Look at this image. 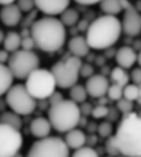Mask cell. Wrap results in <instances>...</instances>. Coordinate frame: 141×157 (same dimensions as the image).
I'll use <instances>...</instances> for the list:
<instances>
[{
    "instance_id": "obj_16",
    "label": "cell",
    "mask_w": 141,
    "mask_h": 157,
    "mask_svg": "<svg viewBox=\"0 0 141 157\" xmlns=\"http://www.w3.org/2000/svg\"><path fill=\"white\" fill-rule=\"evenodd\" d=\"M51 130H52L51 123L48 121L47 117H44V116L35 117L30 124V132L36 139L48 137L51 134Z\"/></svg>"
},
{
    "instance_id": "obj_47",
    "label": "cell",
    "mask_w": 141,
    "mask_h": 157,
    "mask_svg": "<svg viewBox=\"0 0 141 157\" xmlns=\"http://www.w3.org/2000/svg\"><path fill=\"white\" fill-rule=\"evenodd\" d=\"M105 157H113V156H109V155H107V156H105Z\"/></svg>"
},
{
    "instance_id": "obj_12",
    "label": "cell",
    "mask_w": 141,
    "mask_h": 157,
    "mask_svg": "<svg viewBox=\"0 0 141 157\" xmlns=\"http://www.w3.org/2000/svg\"><path fill=\"white\" fill-rule=\"evenodd\" d=\"M110 86L109 79L103 74H93L92 77H89L87 82H86V89L89 97L92 98H103L107 95L108 88Z\"/></svg>"
},
{
    "instance_id": "obj_32",
    "label": "cell",
    "mask_w": 141,
    "mask_h": 157,
    "mask_svg": "<svg viewBox=\"0 0 141 157\" xmlns=\"http://www.w3.org/2000/svg\"><path fill=\"white\" fill-rule=\"evenodd\" d=\"M132 103L134 101H131V100H128L125 98H121L120 100L116 101V108H118V110L123 115H126V114L132 113V108H134V104Z\"/></svg>"
},
{
    "instance_id": "obj_33",
    "label": "cell",
    "mask_w": 141,
    "mask_h": 157,
    "mask_svg": "<svg viewBox=\"0 0 141 157\" xmlns=\"http://www.w3.org/2000/svg\"><path fill=\"white\" fill-rule=\"evenodd\" d=\"M17 6L22 13H29L35 8V0H16Z\"/></svg>"
},
{
    "instance_id": "obj_11",
    "label": "cell",
    "mask_w": 141,
    "mask_h": 157,
    "mask_svg": "<svg viewBox=\"0 0 141 157\" xmlns=\"http://www.w3.org/2000/svg\"><path fill=\"white\" fill-rule=\"evenodd\" d=\"M121 30L126 36L131 37L141 33V14L132 5H129L124 9Z\"/></svg>"
},
{
    "instance_id": "obj_26",
    "label": "cell",
    "mask_w": 141,
    "mask_h": 157,
    "mask_svg": "<svg viewBox=\"0 0 141 157\" xmlns=\"http://www.w3.org/2000/svg\"><path fill=\"white\" fill-rule=\"evenodd\" d=\"M123 98H125L128 100H131V101L139 100L141 98V86L129 83L123 89Z\"/></svg>"
},
{
    "instance_id": "obj_22",
    "label": "cell",
    "mask_w": 141,
    "mask_h": 157,
    "mask_svg": "<svg viewBox=\"0 0 141 157\" xmlns=\"http://www.w3.org/2000/svg\"><path fill=\"white\" fill-rule=\"evenodd\" d=\"M110 81L113 84H118L120 87H125L130 83V74L126 72V69L121 67H115L110 72Z\"/></svg>"
},
{
    "instance_id": "obj_34",
    "label": "cell",
    "mask_w": 141,
    "mask_h": 157,
    "mask_svg": "<svg viewBox=\"0 0 141 157\" xmlns=\"http://www.w3.org/2000/svg\"><path fill=\"white\" fill-rule=\"evenodd\" d=\"M33 47H36V45H35V41H33V38L31 37V35L21 38V50L32 51Z\"/></svg>"
},
{
    "instance_id": "obj_7",
    "label": "cell",
    "mask_w": 141,
    "mask_h": 157,
    "mask_svg": "<svg viewBox=\"0 0 141 157\" xmlns=\"http://www.w3.org/2000/svg\"><path fill=\"white\" fill-rule=\"evenodd\" d=\"M16 79H26L35 71L40 68V58L33 51L17 50L13 52L9 57L6 64Z\"/></svg>"
},
{
    "instance_id": "obj_14",
    "label": "cell",
    "mask_w": 141,
    "mask_h": 157,
    "mask_svg": "<svg viewBox=\"0 0 141 157\" xmlns=\"http://www.w3.org/2000/svg\"><path fill=\"white\" fill-rule=\"evenodd\" d=\"M22 17V11L19 9L16 4H9L4 5L0 10V21L5 26L14 27L16 26Z\"/></svg>"
},
{
    "instance_id": "obj_8",
    "label": "cell",
    "mask_w": 141,
    "mask_h": 157,
    "mask_svg": "<svg viewBox=\"0 0 141 157\" xmlns=\"http://www.w3.org/2000/svg\"><path fill=\"white\" fill-rule=\"evenodd\" d=\"M5 101L10 110L19 115H30L35 111L37 101L26 89L25 84H13L5 94Z\"/></svg>"
},
{
    "instance_id": "obj_6",
    "label": "cell",
    "mask_w": 141,
    "mask_h": 157,
    "mask_svg": "<svg viewBox=\"0 0 141 157\" xmlns=\"http://www.w3.org/2000/svg\"><path fill=\"white\" fill-rule=\"evenodd\" d=\"M25 87L36 100H45L56 90L57 84L51 71L37 68L25 79Z\"/></svg>"
},
{
    "instance_id": "obj_40",
    "label": "cell",
    "mask_w": 141,
    "mask_h": 157,
    "mask_svg": "<svg viewBox=\"0 0 141 157\" xmlns=\"http://www.w3.org/2000/svg\"><path fill=\"white\" fill-rule=\"evenodd\" d=\"M74 2L81 5H94V4H99L101 0H74Z\"/></svg>"
},
{
    "instance_id": "obj_9",
    "label": "cell",
    "mask_w": 141,
    "mask_h": 157,
    "mask_svg": "<svg viewBox=\"0 0 141 157\" xmlns=\"http://www.w3.org/2000/svg\"><path fill=\"white\" fill-rule=\"evenodd\" d=\"M25 157H69V148L63 139L48 136L35 141Z\"/></svg>"
},
{
    "instance_id": "obj_24",
    "label": "cell",
    "mask_w": 141,
    "mask_h": 157,
    "mask_svg": "<svg viewBox=\"0 0 141 157\" xmlns=\"http://www.w3.org/2000/svg\"><path fill=\"white\" fill-rule=\"evenodd\" d=\"M87 98H88V93H87V89L82 84H74L73 87L69 88V99L77 103V104H82L84 101H87Z\"/></svg>"
},
{
    "instance_id": "obj_3",
    "label": "cell",
    "mask_w": 141,
    "mask_h": 157,
    "mask_svg": "<svg viewBox=\"0 0 141 157\" xmlns=\"http://www.w3.org/2000/svg\"><path fill=\"white\" fill-rule=\"evenodd\" d=\"M113 136L120 155L141 157V115L134 111L123 115Z\"/></svg>"
},
{
    "instance_id": "obj_28",
    "label": "cell",
    "mask_w": 141,
    "mask_h": 157,
    "mask_svg": "<svg viewBox=\"0 0 141 157\" xmlns=\"http://www.w3.org/2000/svg\"><path fill=\"white\" fill-rule=\"evenodd\" d=\"M70 157H99V155L90 146H83L78 150H74Z\"/></svg>"
},
{
    "instance_id": "obj_30",
    "label": "cell",
    "mask_w": 141,
    "mask_h": 157,
    "mask_svg": "<svg viewBox=\"0 0 141 157\" xmlns=\"http://www.w3.org/2000/svg\"><path fill=\"white\" fill-rule=\"evenodd\" d=\"M90 115L94 117V119L99 120V119H104V117H108L109 115V108L107 105H97V106H93L92 109V113Z\"/></svg>"
},
{
    "instance_id": "obj_21",
    "label": "cell",
    "mask_w": 141,
    "mask_h": 157,
    "mask_svg": "<svg viewBox=\"0 0 141 157\" xmlns=\"http://www.w3.org/2000/svg\"><path fill=\"white\" fill-rule=\"evenodd\" d=\"M21 35L15 32V31H10L8 33H5V37H4V42H3V46H4V50H6L9 53H13L17 50L21 48Z\"/></svg>"
},
{
    "instance_id": "obj_27",
    "label": "cell",
    "mask_w": 141,
    "mask_h": 157,
    "mask_svg": "<svg viewBox=\"0 0 141 157\" xmlns=\"http://www.w3.org/2000/svg\"><path fill=\"white\" fill-rule=\"evenodd\" d=\"M97 131H98V135L103 139H108L110 136H113V131H114V128H113V124L110 121H103L100 123L98 126H97Z\"/></svg>"
},
{
    "instance_id": "obj_39",
    "label": "cell",
    "mask_w": 141,
    "mask_h": 157,
    "mask_svg": "<svg viewBox=\"0 0 141 157\" xmlns=\"http://www.w3.org/2000/svg\"><path fill=\"white\" fill-rule=\"evenodd\" d=\"M9 57H10V55H9V52L6 50H4V48L0 50V63L6 64L8 61H9Z\"/></svg>"
},
{
    "instance_id": "obj_20",
    "label": "cell",
    "mask_w": 141,
    "mask_h": 157,
    "mask_svg": "<svg viewBox=\"0 0 141 157\" xmlns=\"http://www.w3.org/2000/svg\"><path fill=\"white\" fill-rule=\"evenodd\" d=\"M14 82V75L11 74L9 67L6 64L0 63V97L6 94V92L11 88Z\"/></svg>"
},
{
    "instance_id": "obj_23",
    "label": "cell",
    "mask_w": 141,
    "mask_h": 157,
    "mask_svg": "<svg viewBox=\"0 0 141 157\" xmlns=\"http://www.w3.org/2000/svg\"><path fill=\"white\" fill-rule=\"evenodd\" d=\"M0 123L9 125L11 128H15L17 130H20L22 128V120H21V115L14 113L13 110H8V111H3L0 114Z\"/></svg>"
},
{
    "instance_id": "obj_13",
    "label": "cell",
    "mask_w": 141,
    "mask_h": 157,
    "mask_svg": "<svg viewBox=\"0 0 141 157\" xmlns=\"http://www.w3.org/2000/svg\"><path fill=\"white\" fill-rule=\"evenodd\" d=\"M69 3L70 0H35V8L46 16H56L69 8Z\"/></svg>"
},
{
    "instance_id": "obj_10",
    "label": "cell",
    "mask_w": 141,
    "mask_h": 157,
    "mask_svg": "<svg viewBox=\"0 0 141 157\" xmlns=\"http://www.w3.org/2000/svg\"><path fill=\"white\" fill-rule=\"evenodd\" d=\"M24 137L20 130L0 123V157H11L21 150Z\"/></svg>"
},
{
    "instance_id": "obj_19",
    "label": "cell",
    "mask_w": 141,
    "mask_h": 157,
    "mask_svg": "<svg viewBox=\"0 0 141 157\" xmlns=\"http://www.w3.org/2000/svg\"><path fill=\"white\" fill-rule=\"evenodd\" d=\"M99 4H100V10L104 13V15H113V16L119 15L126 6L130 5L126 0H101Z\"/></svg>"
},
{
    "instance_id": "obj_5",
    "label": "cell",
    "mask_w": 141,
    "mask_h": 157,
    "mask_svg": "<svg viewBox=\"0 0 141 157\" xmlns=\"http://www.w3.org/2000/svg\"><path fill=\"white\" fill-rule=\"evenodd\" d=\"M82 67V59L74 56L66 57L58 62H56L50 69L55 77V81L58 88L69 89L77 84L79 79V72Z\"/></svg>"
},
{
    "instance_id": "obj_29",
    "label": "cell",
    "mask_w": 141,
    "mask_h": 157,
    "mask_svg": "<svg viewBox=\"0 0 141 157\" xmlns=\"http://www.w3.org/2000/svg\"><path fill=\"white\" fill-rule=\"evenodd\" d=\"M123 87L118 86V84H110L109 88H108V92H107V95L110 100L113 101H118L123 98Z\"/></svg>"
},
{
    "instance_id": "obj_18",
    "label": "cell",
    "mask_w": 141,
    "mask_h": 157,
    "mask_svg": "<svg viewBox=\"0 0 141 157\" xmlns=\"http://www.w3.org/2000/svg\"><path fill=\"white\" fill-rule=\"evenodd\" d=\"M64 142L69 150H78L87 145V135L81 129H73L68 132H66Z\"/></svg>"
},
{
    "instance_id": "obj_45",
    "label": "cell",
    "mask_w": 141,
    "mask_h": 157,
    "mask_svg": "<svg viewBox=\"0 0 141 157\" xmlns=\"http://www.w3.org/2000/svg\"><path fill=\"white\" fill-rule=\"evenodd\" d=\"M137 101H139V104H140V106H141V98H140V99H139Z\"/></svg>"
},
{
    "instance_id": "obj_1",
    "label": "cell",
    "mask_w": 141,
    "mask_h": 157,
    "mask_svg": "<svg viewBox=\"0 0 141 157\" xmlns=\"http://www.w3.org/2000/svg\"><path fill=\"white\" fill-rule=\"evenodd\" d=\"M36 47L44 52H57L63 47L67 38L66 26L55 16H44L36 20L30 31Z\"/></svg>"
},
{
    "instance_id": "obj_25",
    "label": "cell",
    "mask_w": 141,
    "mask_h": 157,
    "mask_svg": "<svg viewBox=\"0 0 141 157\" xmlns=\"http://www.w3.org/2000/svg\"><path fill=\"white\" fill-rule=\"evenodd\" d=\"M62 24L67 27L69 26H74L78 21H79V14L76 9H72V8H67L62 14H61V19Z\"/></svg>"
},
{
    "instance_id": "obj_15",
    "label": "cell",
    "mask_w": 141,
    "mask_h": 157,
    "mask_svg": "<svg viewBox=\"0 0 141 157\" xmlns=\"http://www.w3.org/2000/svg\"><path fill=\"white\" fill-rule=\"evenodd\" d=\"M115 61L119 67H121L124 69H130L137 61V53L132 47L123 46L116 51Z\"/></svg>"
},
{
    "instance_id": "obj_2",
    "label": "cell",
    "mask_w": 141,
    "mask_h": 157,
    "mask_svg": "<svg viewBox=\"0 0 141 157\" xmlns=\"http://www.w3.org/2000/svg\"><path fill=\"white\" fill-rule=\"evenodd\" d=\"M121 32V21L116 16L103 15L89 24L86 40L93 50H107L118 42Z\"/></svg>"
},
{
    "instance_id": "obj_46",
    "label": "cell",
    "mask_w": 141,
    "mask_h": 157,
    "mask_svg": "<svg viewBox=\"0 0 141 157\" xmlns=\"http://www.w3.org/2000/svg\"><path fill=\"white\" fill-rule=\"evenodd\" d=\"M118 157H126V156H124V155H119Z\"/></svg>"
},
{
    "instance_id": "obj_37",
    "label": "cell",
    "mask_w": 141,
    "mask_h": 157,
    "mask_svg": "<svg viewBox=\"0 0 141 157\" xmlns=\"http://www.w3.org/2000/svg\"><path fill=\"white\" fill-rule=\"evenodd\" d=\"M63 99V95L59 93V92H53L51 95H50V98H48V103H50V105H52V104H56V103H58V101H61Z\"/></svg>"
},
{
    "instance_id": "obj_4",
    "label": "cell",
    "mask_w": 141,
    "mask_h": 157,
    "mask_svg": "<svg viewBox=\"0 0 141 157\" xmlns=\"http://www.w3.org/2000/svg\"><path fill=\"white\" fill-rule=\"evenodd\" d=\"M47 119L53 130L66 134L81 124L82 113L77 103L70 99H62L61 101L50 105Z\"/></svg>"
},
{
    "instance_id": "obj_36",
    "label": "cell",
    "mask_w": 141,
    "mask_h": 157,
    "mask_svg": "<svg viewBox=\"0 0 141 157\" xmlns=\"http://www.w3.org/2000/svg\"><path fill=\"white\" fill-rule=\"evenodd\" d=\"M130 79L132 81L134 84L141 86V67H137V68L132 69V72L130 74Z\"/></svg>"
},
{
    "instance_id": "obj_35",
    "label": "cell",
    "mask_w": 141,
    "mask_h": 157,
    "mask_svg": "<svg viewBox=\"0 0 141 157\" xmlns=\"http://www.w3.org/2000/svg\"><path fill=\"white\" fill-rule=\"evenodd\" d=\"M79 74H81L82 77H84V78H87V79H88L89 77H92V75L94 74V68H93V66L89 64V63H82Z\"/></svg>"
},
{
    "instance_id": "obj_44",
    "label": "cell",
    "mask_w": 141,
    "mask_h": 157,
    "mask_svg": "<svg viewBox=\"0 0 141 157\" xmlns=\"http://www.w3.org/2000/svg\"><path fill=\"white\" fill-rule=\"evenodd\" d=\"M11 157H25V156H22V155L19 152V153H16V155H14V156H11Z\"/></svg>"
},
{
    "instance_id": "obj_17",
    "label": "cell",
    "mask_w": 141,
    "mask_h": 157,
    "mask_svg": "<svg viewBox=\"0 0 141 157\" xmlns=\"http://www.w3.org/2000/svg\"><path fill=\"white\" fill-rule=\"evenodd\" d=\"M68 51L74 57H86L90 51V47L86 40V36H74L70 38L68 41Z\"/></svg>"
},
{
    "instance_id": "obj_42",
    "label": "cell",
    "mask_w": 141,
    "mask_h": 157,
    "mask_svg": "<svg viewBox=\"0 0 141 157\" xmlns=\"http://www.w3.org/2000/svg\"><path fill=\"white\" fill-rule=\"evenodd\" d=\"M4 37H5V33L3 30H0V45H2L4 42Z\"/></svg>"
},
{
    "instance_id": "obj_31",
    "label": "cell",
    "mask_w": 141,
    "mask_h": 157,
    "mask_svg": "<svg viewBox=\"0 0 141 157\" xmlns=\"http://www.w3.org/2000/svg\"><path fill=\"white\" fill-rule=\"evenodd\" d=\"M105 152H107L109 156H113V157H118L120 155V151H119L118 145L114 140V136L108 137L107 141H105Z\"/></svg>"
},
{
    "instance_id": "obj_43",
    "label": "cell",
    "mask_w": 141,
    "mask_h": 157,
    "mask_svg": "<svg viewBox=\"0 0 141 157\" xmlns=\"http://www.w3.org/2000/svg\"><path fill=\"white\" fill-rule=\"evenodd\" d=\"M136 63L139 64V67H141V51L137 53V61H136Z\"/></svg>"
},
{
    "instance_id": "obj_41",
    "label": "cell",
    "mask_w": 141,
    "mask_h": 157,
    "mask_svg": "<svg viewBox=\"0 0 141 157\" xmlns=\"http://www.w3.org/2000/svg\"><path fill=\"white\" fill-rule=\"evenodd\" d=\"M14 2L16 0H0V5H9V4H14Z\"/></svg>"
},
{
    "instance_id": "obj_38",
    "label": "cell",
    "mask_w": 141,
    "mask_h": 157,
    "mask_svg": "<svg viewBox=\"0 0 141 157\" xmlns=\"http://www.w3.org/2000/svg\"><path fill=\"white\" fill-rule=\"evenodd\" d=\"M79 109H81V113L83 115H90L93 106L90 104H88L87 101H84V103H82V106H79Z\"/></svg>"
}]
</instances>
